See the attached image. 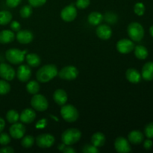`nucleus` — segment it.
Masks as SVG:
<instances>
[{
	"label": "nucleus",
	"mask_w": 153,
	"mask_h": 153,
	"mask_svg": "<svg viewBox=\"0 0 153 153\" xmlns=\"http://www.w3.org/2000/svg\"><path fill=\"white\" fill-rule=\"evenodd\" d=\"M58 68L54 64H46L37 70L36 73L37 80L40 83H46L58 76Z\"/></svg>",
	"instance_id": "f257e3e1"
},
{
	"label": "nucleus",
	"mask_w": 153,
	"mask_h": 153,
	"mask_svg": "<svg viewBox=\"0 0 153 153\" xmlns=\"http://www.w3.org/2000/svg\"><path fill=\"white\" fill-rule=\"evenodd\" d=\"M81 137H82V132L78 128H67L62 133L61 140L67 146H71L79 142Z\"/></svg>",
	"instance_id": "f03ea898"
},
{
	"label": "nucleus",
	"mask_w": 153,
	"mask_h": 153,
	"mask_svg": "<svg viewBox=\"0 0 153 153\" xmlns=\"http://www.w3.org/2000/svg\"><path fill=\"white\" fill-rule=\"evenodd\" d=\"M127 32L130 39L133 41L140 42L144 37V29L141 24L132 22L128 25Z\"/></svg>",
	"instance_id": "7ed1b4c3"
},
{
	"label": "nucleus",
	"mask_w": 153,
	"mask_h": 153,
	"mask_svg": "<svg viewBox=\"0 0 153 153\" xmlns=\"http://www.w3.org/2000/svg\"><path fill=\"white\" fill-rule=\"evenodd\" d=\"M61 115L63 119L68 123H73L79 119V114L77 108L73 105H64L61 106Z\"/></svg>",
	"instance_id": "20e7f679"
},
{
	"label": "nucleus",
	"mask_w": 153,
	"mask_h": 153,
	"mask_svg": "<svg viewBox=\"0 0 153 153\" xmlns=\"http://www.w3.org/2000/svg\"><path fill=\"white\" fill-rule=\"evenodd\" d=\"M27 51H21L20 49L12 48L9 49L5 52V58L10 64H20L25 59V54Z\"/></svg>",
	"instance_id": "39448f33"
},
{
	"label": "nucleus",
	"mask_w": 153,
	"mask_h": 153,
	"mask_svg": "<svg viewBox=\"0 0 153 153\" xmlns=\"http://www.w3.org/2000/svg\"><path fill=\"white\" fill-rule=\"evenodd\" d=\"M31 105L34 110L37 111H44L49 107V102L44 96L41 94H34L31 100Z\"/></svg>",
	"instance_id": "423d86ee"
},
{
	"label": "nucleus",
	"mask_w": 153,
	"mask_h": 153,
	"mask_svg": "<svg viewBox=\"0 0 153 153\" xmlns=\"http://www.w3.org/2000/svg\"><path fill=\"white\" fill-rule=\"evenodd\" d=\"M55 139L52 134L49 133H44V134H39L36 137V143L37 146L42 149H46L50 148L55 143Z\"/></svg>",
	"instance_id": "0eeeda50"
},
{
	"label": "nucleus",
	"mask_w": 153,
	"mask_h": 153,
	"mask_svg": "<svg viewBox=\"0 0 153 153\" xmlns=\"http://www.w3.org/2000/svg\"><path fill=\"white\" fill-rule=\"evenodd\" d=\"M58 76L64 80H74L79 76V70L74 66H67L61 69L58 73Z\"/></svg>",
	"instance_id": "6e6552de"
},
{
	"label": "nucleus",
	"mask_w": 153,
	"mask_h": 153,
	"mask_svg": "<svg viewBox=\"0 0 153 153\" xmlns=\"http://www.w3.org/2000/svg\"><path fill=\"white\" fill-rule=\"evenodd\" d=\"M77 16V10L74 4H70L61 10V17L65 22H72Z\"/></svg>",
	"instance_id": "1a4fd4ad"
},
{
	"label": "nucleus",
	"mask_w": 153,
	"mask_h": 153,
	"mask_svg": "<svg viewBox=\"0 0 153 153\" xmlns=\"http://www.w3.org/2000/svg\"><path fill=\"white\" fill-rule=\"evenodd\" d=\"M134 43L128 39H121L117 43V50L121 54H128L134 49Z\"/></svg>",
	"instance_id": "9d476101"
},
{
	"label": "nucleus",
	"mask_w": 153,
	"mask_h": 153,
	"mask_svg": "<svg viewBox=\"0 0 153 153\" xmlns=\"http://www.w3.org/2000/svg\"><path fill=\"white\" fill-rule=\"evenodd\" d=\"M16 76L14 69L5 63L0 64V77L6 81H11Z\"/></svg>",
	"instance_id": "9b49d317"
},
{
	"label": "nucleus",
	"mask_w": 153,
	"mask_h": 153,
	"mask_svg": "<svg viewBox=\"0 0 153 153\" xmlns=\"http://www.w3.org/2000/svg\"><path fill=\"white\" fill-rule=\"evenodd\" d=\"M114 147L119 153H128L131 151L129 141L123 137H117L114 141Z\"/></svg>",
	"instance_id": "f8f14e48"
},
{
	"label": "nucleus",
	"mask_w": 153,
	"mask_h": 153,
	"mask_svg": "<svg viewBox=\"0 0 153 153\" xmlns=\"http://www.w3.org/2000/svg\"><path fill=\"white\" fill-rule=\"evenodd\" d=\"M31 70L28 65L22 64L16 70V77L21 82H27L31 76Z\"/></svg>",
	"instance_id": "ddd939ff"
},
{
	"label": "nucleus",
	"mask_w": 153,
	"mask_h": 153,
	"mask_svg": "<svg viewBox=\"0 0 153 153\" xmlns=\"http://www.w3.org/2000/svg\"><path fill=\"white\" fill-rule=\"evenodd\" d=\"M10 137L14 139H21L25 133V127L23 124L15 123L9 128Z\"/></svg>",
	"instance_id": "4468645a"
},
{
	"label": "nucleus",
	"mask_w": 153,
	"mask_h": 153,
	"mask_svg": "<svg viewBox=\"0 0 153 153\" xmlns=\"http://www.w3.org/2000/svg\"><path fill=\"white\" fill-rule=\"evenodd\" d=\"M96 33H97V35L98 36L99 38L103 40H106L110 39L111 37L112 29L109 25L103 24V25H100L97 27Z\"/></svg>",
	"instance_id": "2eb2a0df"
},
{
	"label": "nucleus",
	"mask_w": 153,
	"mask_h": 153,
	"mask_svg": "<svg viewBox=\"0 0 153 153\" xmlns=\"http://www.w3.org/2000/svg\"><path fill=\"white\" fill-rule=\"evenodd\" d=\"M16 37L19 43H22V44H28V43L32 42L33 39H34V34L31 31L22 30V31H17Z\"/></svg>",
	"instance_id": "dca6fc26"
},
{
	"label": "nucleus",
	"mask_w": 153,
	"mask_h": 153,
	"mask_svg": "<svg viewBox=\"0 0 153 153\" xmlns=\"http://www.w3.org/2000/svg\"><path fill=\"white\" fill-rule=\"evenodd\" d=\"M36 113L33 109L25 108L21 112L19 115V120L21 122L25 124H30L35 120Z\"/></svg>",
	"instance_id": "f3484780"
},
{
	"label": "nucleus",
	"mask_w": 153,
	"mask_h": 153,
	"mask_svg": "<svg viewBox=\"0 0 153 153\" xmlns=\"http://www.w3.org/2000/svg\"><path fill=\"white\" fill-rule=\"evenodd\" d=\"M141 76L145 81L153 80V62L152 61H149L146 63L142 67L141 70Z\"/></svg>",
	"instance_id": "a211bd4d"
},
{
	"label": "nucleus",
	"mask_w": 153,
	"mask_h": 153,
	"mask_svg": "<svg viewBox=\"0 0 153 153\" xmlns=\"http://www.w3.org/2000/svg\"><path fill=\"white\" fill-rule=\"evenodd\" d=\"M67 99H68V97H67V92L64 90L58 89L54 92L53 100L58 105L63 106L65 105L67 102Z\"/></svg>",
	"instance_id": "6ab92c4d"
},
{
	"label": "nucleus",
	"mask_w": 153,
	"mask_h": 153,
	"mask_svg": "<svg viewBox=\"0 0 153 153\" xmlns=\"http://www.w3.org/2000/svg\"><path fill=\"white\" fill-rule=\"evenodd\" d=\"M126 77L127 80L132 84H137L141 81V74L134 68H129L126 70Z\"/></svg>",
	"instance_id": "aec40b11"
},
{
	"label": "nucleus",
	"mask_w": 153,
	"mask_h": 153,
	"mask_svg": "<svg viewBox=\"0 0 153 153\" xmlns=\"http://www.w3.org/2000/svg\"><path fill=\"white\" fill-rule=\"evenodd\" d=\"M144 135L141 131L138 130H134L129 132L128 135V140L132 144H140L143 141Z\"/></svg>",
	"instance_id": "412c9836"
},
{
	"label": "nucleus",
	"mask_w": 153,
	"mask_h": 153,
	"mask_svg": "<svg viewBox=\"0 0 153 153\" xmlns=\"http://www.w3.org/2000/svg\"><path fill=\"white\" fill-rule=\"evenodd\" d=\"M15 39V34L10 30H3L0 31V43L7 44L13 42Z\"/></svg>",
	"instance_id": "4be33fe9"
},
{
	"label": "nucleus",
	"mask_w": 153,
	"mask_h": 153,
	"mask_svg": "<svg viewBox=\"0 0 153 153\" xmlns=\"http://www.w3.org/2000/svg\"><path fill=\"white\" fill-rule=\"evenodd\" d=\"M106 141L105 134L102 132H96L91 137V143L97 147H101L104 146Z\"/></svg>",
	"instance_id": "5701e85b"
},
{
	"label": "nucleus",
	"mask_w": 153,
	"mask_h": 153,
	"mask_svg": "<svg viewBox=\"0 0 153 153\" xmlns=\"http://www.w3.org/2000/svg\"><path fill=\"white\" fill-rule=\"evenodd\" d=\"M103 15L100 12L94 11L89 14L88 17V21L91 25H98L102 22Z\"/></svg>",
	"instance_id": "b1692460"
},
{
	"label": "nucleus",
	"mask_w": 153,
	"mask_h": 153,
	"mask_svg": "<svg viewBox=\"0 0 153 153\" xmlns=\"http://www.w3.org/2000/svg\"><path fill=\"white\" fill-rule=\"evenodd\" d=\"M25 59H26V62L28 65L32 67H38V66H40V63H41V59H40V56L34 53L28 54L25 56Z\"/></svg>",
	"instance_id": "393cba45"
},
{
	"label": "nucleus",
	"mask_w": 153,
	"mask_h": 153,
	"mask_svg": "<svg viewBox=\"0 0 153 153\" xmlns=\"http://www.w3.org/2000/svg\"><path fill=\"white\" fill-rule=\"evenodd\" d=\"M134 55L139 60H145L149 55L147 49L142 45H137V46H134Z\"/></svg>",
	"instance_id": "a878e982"
},
{
	"label": "nucleus",
	"mask_w": 153,
	"mask_h": 153,
	"mask_svg": "<svg viewBox=\"0 0 153 153\" xmlns=\"http://www.w3.org/2000/svg\"><path fill=\"white\" fill-rule=\"evenodd\" d=\"M26 91L27 92L29 93L30 94H38L40 91V85H39L38 81H30L27 83L26 85Z\"/></svg>",
	"instance_id": "bb28decb"
},
{
	"label": "nucleus",
	"mask_w": 153,
	"mask_h": 153,
	"mask_svg": "<svg viewBox=\"0 0 153 153\" xmlns=\"http://www.w3.org/2000/svg\"><path fill=\"white\" fill-rule=\"evenodd\" d=\"M12 14L8 10L0 11V25H5L10 23L12 20Z\"/></svg>",
	"instance_id": "cd10ccee"
},
{
	"label": "nucleus",
	"mask_w": 153,
	"mask_h": 153,
	"mask_svg": "<svg viewBox=\"0 0 153 153\" xmlns=\"http://www.w3.org/2000/svg\"><path fill=\"white\" fill-rule=\"evenodd\" d=\"M6 119L7 122L10 123H15L19 120V114L16 111L11 109V110H9L6 114Z\"/></svg>",
	"instance_id": "c85d7f7f"
},
{
	"label": "nucleus",
	"mask_w": 153,
	"mask_h": 153,
	"mask_svg": "<svg viewBox=\"0 0 153 153\" xmlns=\"http://www.w3.org/2000/svg\"><path fill=\"white\" fill-rule=\"evenodd\" d=\"M34 143V137L32 135L23 136L21 140V146L25 149L31 148Z\"/></svg>",
	"instance_id": "c756f323"
},
{
	"label": "nucleus",
	"mask_w": 153,
	"mask_h": 153,
	"mask_svg": "<svg viewBox=\"0 0 153 153\" xmlns=\"http://www.w3.org/2000/svg\"><path fill=\"white\" fill-rule=\"evenodd\" d=\"M10 91V85L6 80H0V95H6Z\"/></svg>",
	"instance_id": "7c9ffc66"
},
{
	"label": "nucleus",
	"mask_w": 153,
	"mask_h": 153,
	"mask_svg": "<svg viewBox=\"0 0 153 153\" xmlns=\"http://www.w3.org/2000/svg\"><path fill=\"white\" fill-rule=\"evenodd\" d=\"M33 13V9L31 5H25L20 9V11H19V13H20V16H22V18H28L31 16Z\"/></svg>",
	"instance_id": "2f4dec72"
},
{
	"label": "nucleus",
	"mask_w": 153,
	"mask_h": 153,
	"mask_svg": "<svg viewBox=\"0 0 153 153\" xmlns=\"http://www.w3.org/2000/svg\"><path fill=\"white\" fill-rule=\"evenodd\" d=\"M145 5L142 2H137L134 6V12L137 16H143L145 13Z\"/></svg>",
	"instance_id": "473e14b6"
},
{
	"label": "nucleus",
	"mask_w": 153,
	"mask_h": 153,
	"mask_svg": "<svg viewBox=\"0 0 153 153\" xmlns=\"http://www.w3.org/2000/svg\"><path fill=\"white\" fill-rule=\"evenodd\" d=\"M82 152L84 153H98L100 152L98 147L95 146L93 144H86L84 146Z\"/></svg>",
	"instance_id": "72a5a7b5"
},
{
	"label": "nucleus",
	"mask_w": 153,
	"mask_h": 153,
	"mask_svg": "<svg viewBox=\"0 0 153 153\" xmlns=\"http://www.w3.org/2000/svg\"><path fill=\"white\" fill-rule=\"evenodd\" d=\"M144 134L146 137L149 139L153 138V122L149 123L145 126Z\"/></svg>",
	"instance_id": "f704fd0d"
},
{
	"label": "nucleus",
	"mask_w": 153,
	"mask_h": 153,
	"mask_svg": "<svg viewBox=\"0 0 153 153\" xmlns=\"http://www.w3.org/2000/svg\"><path fill=\"white\" fill-rule=\"evenodd\" d=\"M10 143V137L7 133H0V144L6 146Z\"/></svg>",
	"instance_id": "c9c22d12"
},
{
	"label": "nucleus",
	"mask_w": 153,
	"mask_h": 153,
	"mask_svg": "<svg viewBox=\"0 0 153 153\" xmlns=\"http://www.w3.org/2000/svg\"><path fill=\"white\" fill-rule=\"evenodd\" d=\"M90 0H77L76 2V6L79 9H85L90 5Z\"/></svg>",
	"instance_id": "e433bc0d"
},
{
	"label": "nucleus",
	"mask_w": 153,
	"mask_h": 153,
	"mask_svg": "<svg viewBox=\"0 0 153 153\" xmlns=\"http://www.w3.org/2000/svg\"><path fill=\"white\" fill-rule=\"evenodd\" d=\"M46 2V0H28V3L31 7H38L43 6Z\"/></svg>",
	"instance_id": "4c0bfd02"
},
{
	"label": "nucleus",
	"mask_w": 153,
	"mask_h": 153,
	"mask_svg": "<svg viewBox=\"0 0 153 153\" xmlns=\"http://www.w3.org/2000/svg\"><path fill=\"white\" fill-rule=\"evenodd\" d=\"M117 15L113 13H107L105 14V20L109 23H114L117 21Z\"/></svg>",
	"instance_id": "58836bf2"
},
{
	"label": "nucleus",
	"mask_w": 153,
	"mask_h": 153,
	"mask_svg": "<svg viewBox=\"0 0 153 153\" xmlns=\"http://www.w3.org/2000/svg\"><path fill=\"white\" fill-rule=\"evenodd\" d=\"M21 1L22 0H6V4L9 7L13 8V7H16V6L19 5L20 4Z\"/></svg>",
	"instance_id": "ea45409f"
},
{
	"label": "nucleus",
	"mask_w": 153,
	"mask_h": 153,
	"mask_svg": "<svg viewBox=\"0 0 153 153\" xmlns=\"http://www.w3.org/2000/svg\"><path fill=\"white\" fill-rule=\"evenodd\" d=\"M10 28L13 31H19L21 28V25L17 21H12L10 22Z\"/></svg>",
	"instance_id": "a19ab883"
},
{
	"label": "nucleus",
	"mask_w": 153,
	"mask_h": 153,
	"mask_svg": "<svg viewBox=\"0 0 153 153\" xmlns=\"http://www.w3.org/2000/svg\"><path fill=\"white\" fill-rule=\"evenodd\" d=\"M152 146H153V143L149 138L147 139V140H146L144 142H143V147H144V149H146V150H149V149H152Z\"/></svg>",
	"instance_id": "79ce46f5"
},
{
	"label": "nucleus",
	"mask_w": 153,
	"mask_h": 153,
	"mask_svg": "<svg viewBox=\"0 0 153 153\" xmlns=\"http://www.w3.org/2000/svg\"><path fill=\"white\" fill-rule=\"evenodd\" d=\"M14 149L10 146H4L0 149V153H13Z\"/></svg>",
	"instance_id": "37998d69"
},
{
	"label": "nucleus",
	"mask_w": 153,
	"mask_h": 153,
	"mask_svg": "<svg viewBox=\"0 0 153 153\" xmlns=\"http://www.w3.org/2000/svg\"><path fill=\"white\" fill-rule=\"evenodd\" d=\"M62 152L64 153H75L76 151H75V149H73V147H71V146H67L64 147V149H63Z\"/></svg>",
	"instance_id": "c03bdc74"
},
{
	"label": "nucleus",
	"mask_w": 153,
	"mask_h": 153,
	"mask_svg": "<svg viewBox=\"0 0 153 153\" xmlns=\"http://www.w3.org/2000/svg\"><path fill=\"white\" fill-rule=\"evenodd\" d=\"M46 126V120L43 119V120H40L38 123H37V125H36V127H37V128H43V127H45Z\"/></svg>",
	"instance_id": "a18cd8bd"
},
{
	"label": "nucleus",
	"mask_w": 153,
	"mask_h": 153,
	"mask_svg": "<svg viewBox=\"0 0 153 153\" xmlns=\"http://www.w3.org/2000/svg\"><path fill=\"white\" fill-rule=\"evenodd\" d=\"M4 127H5V122H4V119L0 117V133L2 132V131L4 130Z\"/></svg>",
	"instance_id": "49530a36"
},
{
	"label": "nucleus",
	"mask_w": 153,
	"mask_h": 153,
	"mask_svg": "<svg viewBox=\"0 0 153 153\" xmlns=\"http://www.w3.org/2000/svg\"><path fill=\"white\" fill-rule=\"evenodd\" d=\"M65 146H66V144H64V143H61V144L58 145V149H59L60 151H61V152H62V150L64 149V147H65Z\"/></svg>",
	"instance_id": "de8ad7c7"
},
{
	"label": "nucleus",
	"mask_w": 153,
	"mask_h": 153,
	"mask_svg": "<svg viewBox=\"0 0 153 153\" xmlns=\"http://www.w3.org/2000/svg\"><path fill=\"white\" fill-rule=\"evenodd\" d=\"M149 33H150L151 36L153 37V25L149 28Z\"/></svg>",
	"instance_id": "09e8293b"
}]
</instances>
